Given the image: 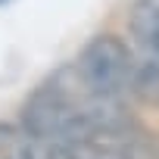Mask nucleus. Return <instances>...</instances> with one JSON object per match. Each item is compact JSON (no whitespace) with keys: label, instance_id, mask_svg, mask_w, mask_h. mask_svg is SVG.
Here are the masks:
<instances>
[{"label":"nucleus","instance_id":"obj_1","mask_svg":"<svg viewBox=\"0 0 159 159\" xmlns=\"http://www.w3.org/2000/svg\"><path fill=\"white\" fill-rule=\"evenodd\" d=\"M75 75L91 94L119 100L128 94L131 72H134V56L128 44L116 34H97L84 44L81 56L75 59Z\"/></svg>","mask_w":159,"mask_h":159},{"label":"nucleus","instance_id":"obj_2","mask_svg":"<svg viewBox=\"0 0 159 159\" xmlns=\"http://www.w3.org/2000/svg\"><path fill=\"white\" fill-rule=\"evenodd\" d=\"M128 28L143 53L159 56V0H134L128 10Z\"/></svg>","mask_w":159,"mask_h":159},{"label":"nucleus","instance_id":"obj_3","mask_svg":"<svg viewBox=\"0 0 159 159\" xmlns=\"http://www.w3.org/2000/svg\"><path fill=\"white\" fill-rule=\"evenodd\" d=\"M128 91L147 103V106H159V56L143 53V59H134V72H131V84Z\"/></svg>","mask_w":159,"mask_h":159}]
</instances>
